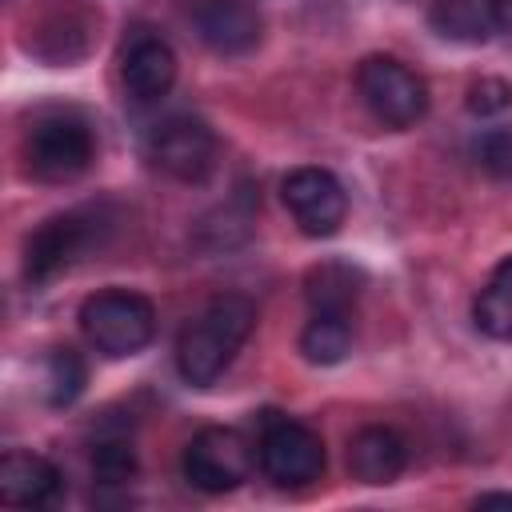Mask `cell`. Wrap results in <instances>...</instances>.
<instances>
[{"label": "cell", "mask_w": 512, "mask_h": 512, "mask_svg": "<svg viewBox=\"0 0 512 512\" xmlns=\"http://www.w3.org/2000/svg\"><path fill=\"white\" fill-rule=\"evenodd\" d=\"M364 108L388 128H412L428 112V84L396 56H368L356 68Z\"/></svg>", "instance_id": "obj_5"}, {"label": "cell", "mask_w": 512, "mask_h": 512, "mask_svg": "<svg viewBox=\"0 0 512 512\" xmlns=\"http://www.w3.org/2000/svg\"><path fill=\"white\" fill-rule=\"evenodd\" d=\"M496 16H500V32H512V0H496Z\"/></svg>", "instance_id": "obj_23"}, {"label": "cell", "mask_w": 512, "mask_h": 512, "mask_svg": "<svg viewBox=\"0 0 512 512\" xmlns=\"http://www.w3.org/2000/svg\"><path fill=\"white\" fill-rule=\"evenodd\" d=\"M104 216L92 208H72L60 216H48L28 240H24V280L28 284H48L60 272H68L92 244H100Z\"/></svg>", "instance_id": "obj_4"}, {"label": "cell", "mask_w": 512, "mask_h": 512, "mask_svg": "<svg viewBox=\"0 0 512 512\" xmlns=\"http://www.w3.org/2000/svg\"><path fill=\"white\" fill-rule=\"evenodd\" d=\"M148 156L164 176L180 184H200L216 168V132L200 116H168L156 124Z\"/></svg>", "instance_id": "obj_8"}, {"label": "cell", "mask_w": 512, "mask_h": 512, "mask_svg": "<svg viewBox=\"0 0 512 512\" xmlns=\"http://www.w3.org/2000/svg\"><path fill=\"white\" fill-rule=\"evenodd\" d=\"M92 152V128L72 112H44L24 132V164L36 180L48 184H68L80 172H88Z\"/></svg>", "instance_id": "obj_3"}, {"label": "cell", "mask_w": 512, "mask_h": 512, "mask_svg": "<svg viewBox=\"0 0 512 512\" xmlns=\"http://www.w3.org/2000/svg\"><path fill=\"white\" fill-rule=\"evenodd\" d=\"M408 464V444L396 428L368 424L348 440V472L360 484H392Z\"/></svg>", "instance_id": "obj_12"}, {"label": "cell", "mask_w": 512, "mask_h": 512, "mask_svg": "<svg viewBox=\"0 0 512 512\" xmlns=\"http://www.w3.org/2000/svg\"><path fill=\"white\" fill-rule=\"evenodd\" d=\"M472 320L492 340H512V256H504L472 300Z\"/></svg>", "instance_id": "obj_15"}, {"label": "cell", "mask_w": 512, "mask_h": 512, "mask_svg": "<svg viewBox=\"0 0 512 512\" xmlns=\"http://www.w3.org/2000/svg\"><path fill=\"white\" fill-rule=\"evenodd\" d=\"M252 472V444L236 428H200L184 448V476L200 492H232Z\"/></svg>", "instance_id": "obj_7"}, {"label": "cell", "mask_w": 512, "mask_h": 512, "mask_svg": "<svg viewBox=\"0 0 512 512\" xmlns=\"http://www.w3.org/2000/svg\"><path fill=\"white\" fill-rule=\"evenodd\" d=\"M432 28L460 44H484L500 32L496 0H432Z\"/></svg>", "instance_id": "obj_14"}, {"label": "cell", "mask_w": 512, "mask_h": 512, "mask_svg": "<svg viewBox=\"0 0 512 512\" xmlns=\"http://www.w3.org/2000/svg\"><path fill=\"white\" fill-rule=\"evenodd\" d=\"M280 196H284V208L292 212L296 228L316 240L336 236L348 216V192L328 168H312V164L292 168L280 184Z\"/></svg>", "instance_id": "obj_9"}, {"label": "cell", "mask_w": 512, "mask_h": 512, "mask_svg": "<svg viewBox=\"0 0 512 512\" xmlns=\"http://www.w3.org/2000/svg\"><path fill=\"white\" fill-rule=\"evenodd\" d=\"M352 348V312H312L300 332V352L308 364H340Z\"/></svg>", "instance_id": "obj_16"}, {"label": "cell", "mask_w": 512, "mask_h": 512, "mask_svg": "<svg viewBox=\"0 0 512 512\" xmlns=\"http://www.w3.org/2000/svg\"><path fill=\"white\" fill-rule=\"evenodd\" d=\"M472 152L492 180H512V128H488Z\"/></svg>", "instance_id": "obj_20"}, {"label": "cell", "mask_w": 512, "mask_h": 512, "mask_svg": "<svg viewBox=\"0 0 512 512\" xmlns=\"http://www.w3.org/2000/svg\"><path fill=\"white\" fill-rule=\"evenodd\" d=\"M476 508H512V492H484L476 496Z\"/></svg>", "instance_id": "obj_22"}, {"label": "cell", "mask_w": 512, "mask_h": 512, "mask_svg": "<svg viewBox=\"0 0 512 512\" xmlns=\"http://www.w3.org/2000/svg\"><path fill=\"white\" fill-rule=\"evenodd\" d=\"M192 28L216 56H244L260 44V12L248 0H196Z\"/></svg>", "instance_id": "obj_10"}, {"label": "cell", "mask_w": 512, "mask_h": 512, "mask_svg": "<svg viewBox=\"0 0 512 512\" xmlns=\"http://www.w3.org/2000/svg\"><path fill=\"white\" fill-rule=\"evenodd\" d=\"M260 472L276 484V488H304L312 480L324 476V440L320 432H312L308 424L300 420H288V416H272L260 432Z\"/></svg>", "instance_id": "obj_6"}, {"label": "cell", "mask_w": 512, "mask_h": 512, "mask_svg": "<svg viewBox=\"0 0 512 512\" xmlns=\"http://www.w3.org/2000/svg\"><path fill=\"white\" fill-rule=\"evenodd\" d=\"M468 112L472 116H500L508 104H512V84L500 80V76H480L472 88H468Z\"/></svg>", "instance_id": "obj_21"}, {"label": "cell", "mask_w": 512, "mask_h": 512, "mask_svg": "<svg viewBox=\"0 0 512 512\" xmlns=\"http://www.w3.org/2000/svg\"><path fill=\"white\" fill-rule=\"evenodd\" d=\"M88 384V364L76 348H52L48 360H44V400L52 408H68L76 404V396L84 392Z\"/></svg>", "instance_id": "obj_18"}, {"label": "cell", "mask_w": 512, "mask_h": 512, "mask_svg": "<svg viewBox=\"0 0 512 512\" xmlns=\"http://www.w3.org/2000/svg\"><path fill=\"white\" fill-rule=\"evenodd\" d=\"M92 476L100 484H128L136 476V452L124 436H108V440H96L92 448Z\"/></svg>", "instance_id": "obj_19"}, {"label": "cell", "mask_w": 512, "mask_h": 512, "mask_svg": "<svg viewBox=\"0 0 512 512\" xmlns=\"http://www.w3.org/2000/svg\"><path fill=\"white\" fill-rule=\"evenodd\" d=\"M120 80L124 92L136 104H156L160 96H168V88L176 84V52L168 40L140 32L132 36V44L120 56Z\"/></svg>", "instance_id": "obj_11"}, {"label": "cell", "mask_w": 512, "mask_h": 512, "mask_svg": "<svg viewBox=\"0 0 512 512\" xmlns=\"http://www.w3.org/2000/svg\"><path fill=\"white\" fill-rule=\"evenodd\" d=\"M80 328L104 356H136L156 336V308L128 288H104L80 304Z\"/></svg>", "instance_id": "obj_2"}, {"label": "cell", "mask_w": 512, "mask_h": 512, "mask_svg": "<svg viewBox=\"0 0 512 512\" xmlns=\"http://www.w3.org/2000/svg\"><path fill=\"white\" fill-rule=\"evenodd\" d=\"M256 328V304L240 292L216 296L196 320L184 324L176 340V372L192 388H208L224 376V368L236 360L244 340Z\"/></svg>", "instance_id": "obj_1"}, {"label": "cell", "mask_w": 512, "mask_h": 512, "mask_svg": "<svg viewBox=\"0 0 512 512\" xmlns=\"http://www.w3.org/2000/svg\"><path fill=\"white\" fill-rule=\"evenodd\" d=\"M60 492V472L52 460H44L40 452H4L0 460V500L4 504H24V508H36V504H48L56 500Z\"/></svg>", "instance_id": "obj_13"}, {"label": "cell", "mask_w": 512, "mask_h": 512, "mask_svg": "<svg viewBox=\"0 0 512 512\" xmlns=\"http://www.w3.org/2000/svg\"><path fill=\"white\" fill-rule=\"evenodd\" d=\"M304 296L312 312H352L360 296V272L352 264H316L304 280Z\"/></svg>", "instance_id": "obj_17"}]
</instances>
